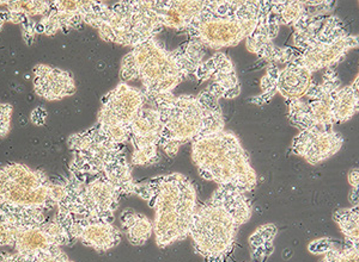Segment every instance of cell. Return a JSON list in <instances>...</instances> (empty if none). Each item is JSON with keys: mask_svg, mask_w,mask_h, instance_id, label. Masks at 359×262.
Segmentation results:
<instances>
[{"mask_svg": "<svg viewBox=\"0 0 359 262\" xmlns=\"http://www.w3.org/2000/svg\"><path fill=\"white\" fill-rule=\"evenodd\" d=\"M55 218L65 226L74 242L81 241L84 246L96 250L97 253H106L113 249L123 240L121 230L111 222L77 221L57 214Z\"/></svg>", "mask_w": 359, "mask_h": 262, "instance_id": "obj_17", "label": "cell"}, {"mask_svg": "<svg viewBox=\"0 0 359 262\" xmlns=\"http://www.w3.org/2000/svg\"><path fill=\"white\" fill-rule=\"evenodd\" d=\"M0 262H21V256L17 253H15V254L1 253L0 254Z\"/></svg>", "mask_w": 359, "mask_h": 262, "instance_id": "obj_38", "label": "cell"}, {"mask_svg": "<svg viewBox=\"0 0 359 262\" xmlns=\"http://www.w3.org/2000/svg\"><path fill=\"white\" fill-rule=\"evenodd\" d=\"M205 57V48L184 42L174 50H168L151 38L132 48L121 60L120 78L123 82L139 80L147 101L172 94L177 86L196 72Z\"/></svg>", "mask_w": 359, "mask_h": 262, "instance_id": "obj_2", "label": "cell"}, {"mask_svg": "<svg viewBox=\"0 0 359 262\" xmlns=\"http://www.w3.org/2000/svg\"><path fill=\"white\" fill-rule=\"evenodd\" d=\"M67 147L72 153L69 174L78 179L103 175L115 160L126 155V145L111 142L96 124L72 133L67 138Z\"/></svg>", "mask_w": 359, "mask_h": 262, "instance_id": "obj_9", "label": "cell"}, {"mask_svg": "<svg viewBox=\"0 0 359 262\" xmlns=\"http://www.w3.org/2000/svg\"><path fill=\"white\" fill-rule=\"evenodd\" d=\"M358 47V36L347 31L346 25L337 16H327L318 36L308 48L298 52L292 62L311 74L331 68L343 61L347 52Z\"/></svg>", "mask_w": 359, "mask_h": 262, "instance_id": "obj_10", "label": "cell"}, {"mask_svg": "<svg viewBox=\"0 0 359 262\" xmlns=\"http://www.w3.org/2000/svg\"><path fill=\"white\" fill-rule=\"evenodd\" d=\"M333 219L341 230L347 245L359 247V208L358 205L339 209L334 211Z\"/></svg>", "mask_w": 359, "mask_h": 262, "instance_id": "obj_27", "label": "cell"}, {"mask_svg": "<svg viewBox=\"0 0 359 262\" xmlns=\"http://www.w3.org/2000/svg\"><path fill=\"white\" fill-rule=\"evenodd\" d=\"M22 37L25 41L27 45H30L33 43L35 37H36V22L30 17H25V20L21 23Z\"/></svg>", "mask_w": 359, "mask_h": 262, "instance_id": "obj_34", "label": "cell"}, {"mask_svg": "<svg viewBox=\"0 0 359 262\" xmlns=\"http://www.w3.org/2000/svg\"><path fill=\"white\" fill-rule=\"evenodd\" d=\"M33 86L36 96L48 101H62L77 92L74 75L69 71L45 64L34 67Z\"/></svg>", "mask_w": 359, "mask_h": 262, "instance_id": "obj_18", "label": "cell"}, {"mask_svg": "<svg viewBox=\"0 0 359 262\" xmlns=\"http://www.w3.org/2000/svg\"><path fill=\"white\" fill-rule=\"evenodd\" d=\"M13 106L8 103H0V138H5L11 131Z\"/></svg>", "mask_w": 359, "mask_h": 262, "instance_id": "obj_33", "label": "cell"}, {"mask_svg": "<svg viewBox=\"0 0 359 262\" xmlns=\"http://www.w3.org/2000/svg\"><path fill=\"white\" fill-rule=\"evenodd\" d=\"M47 214L37 216H22V214H8L0 211V247H13L17 231L25 223L36 219H47Z\"/></svg>", "mask_w": 359, "mask_h": 262, "instance_id": "obj_26", "label": "cell"}, {"mask_svg": "<svg viewBox=\"0 0 359 262\" xmlns=\"http://www.w3.org/2000/svg\"><path fill=\"white\" fill-rule=\"evenodd\" d=\"M147 101L142 89L121 82L102 98L96 125L111 142L126 145L130 125Z\"/></svg>", "mask_w": 359, "mask_h": 262, "instance_id": "obj_12", "label": "cell"}, {"mask_svg": "<svg viewBox=\"0 0 359 262\" xmlns=\"http://www.w3.org/2000/svg\"><path fill=\"white\" fill-rule=\"evenodd\" d=\"M279 29L280 25L271 13V0H264L262 15L253 33L245 38V47L262 60H267L269 54L276 48L274 40L277 38Z\"/></svg>", "mask_w": 359, "mask_h": 262, "instance_id": "obj_21", "label": "cell"}, {"mask_svg": "<svg viewBox=\"0 0 359 262\" xmlns=\"http://www.w3.org/2000/svg\"><path fill=\"white\" fill-rule=\"evenodd\" d=\"M359 249L346 242L337 243L320 262H359Z\"/></svg>", "mask_w": 359, "mask_h": 262, "instance_id": "obj_31", "label": "cell"}, {"mask_svg": "<svg viewBox=\"0 0 359 262\" xmlns=\"http://www.w3.org/2000/svg\"><path fill=\"white\" fill-rule=\"evenodd\" d=\"M252 218V204L241 191L218 186L206 202L198 203L189 229L193 248L205 262H229L238 229Z\"/></svg>", "mask_w": 359, "mask_h": 262, "instance_id": "obj_1", "label": "cell"}, {"mask_svg": "<svg viewBox=\"0 0 359 262\" xmlns=\"http://www.w3.org/2000/svg\"><path fill=\"white\" fill-rule=\"evenodd\" d=\"M135 194L155 210L154 234L158 248L163 249L189 236L198 197L186 175L164 174L135 182Z\"/></svg>", "mask_w": 359, "mask_h": 262, "instance_id": "obj_4", "label": "cell"}, {"mask_svg": "<svg viewBox=\"0 0 359 262\" xmlns=\"http://www.w3.org/2000/svg\"><path fill=\"white\" fill-rule=\"evenodd\" d=\"M120 221L123 231L132 246H143L154 234V223L151 219L133 210L123 211Z\"/></svg>", "mask_w": 359, "mask_h": 262, "instance_id": "obj_24", "label": "cell"}, {"mask_svg": "<svg viewBox=\"0 0 359 262\" xmlns=\"http://www.w3.org/2000/svg\"><path fill=\"white\" fill-rule=\"evenodd\" d=\"M345 138L334 128L301 130L294 136L291 153L302 157L311 165L326 161L343 148Z\"/></svg>", "mask_w": 359, "mask_h": 262, "instance_id": "obj_15", "label": "cell"}, {"mask_svg": "<svg viewBox=\"0 0 359 262\" xmlns=\"http://www.w3.org/2000/svg\"><path fill=\"white\" fill-rule=\"evenodd\" d=\"M47 219H36L25 223L17 231L13 248L16 249L17 254L30 255L46 252L59 247L54 243L52 238L46 231L45 223Z\"/></svg>", "mask_w": 359, "mask_h": 262, "instance_id": "obj_22", "label": "cell"}, {"mask_svg": "<svg viewBox=\"0 0 359 262\" xmlns=\"http://www.w3.org/2000/svg\"><path fill=\"white\" fill-rule=\"evenodd\" d=\"M277 226L273 224H265L254 231L249 238V243L253 248V252L257 258L269 256L273 250V240L277 236Z\"/></svg>", "mask_w": 359, "mask_h": 262, "instance_id": "obj_28", "label": "cell"}, {"mask_svg": "<svg viewBox=\"0 0 359 262\" xmlns=\"http://www.w3.org/2000/svg\"><path fill=\"white\" fill-rule=\"evenodd\" d=\"M82 1L59 0L50 1V8L36 23V33L53 36L57 33L67 34L83 25Z\"/></svg>", "mask_w": 359, "mask_h": 262, "instance_id": "obj_19", "label": "cell"}, {"mask_svg": "<svg viewBox=\"0 0 359 262\" xmlns=\"http://www.w3.org/2000/svg\"><path fill=\"white\" fill-rule=\"evenodd\" d=\"M279 66L274 65V64H269L267 67V72H266L265 77L262 79V93L257 98H252L250 103H254L257 105H264L269 103L272 98L276 96L277 93V82L278 77H279Z\"/></svg>", "mask_w": 359, "mask_h": 262, "instance_id": "obj_29", "label": "cell"}, {"mask_svg": "<svg viewBox=\"0 0 359 262\" xmlns=\"http://www.w3.org/2000/svg\"><path fill=\"white\" fill-rule=\"evenodd\" d=\"M350 203H351L352 206L358 205V187H355V189H352L351 194H350Z\"/></svg>", "mask_w": 359, "mask_h": 262, "instance_id": "obj_40", "label": "cell"}, {"mask_svg": "<svg viewBox=\"0 0 359 262\" xmlns=\"http://www.w3.org/2000/svg\"><path fill=\"white\" fill-rule=\"evenodd\" d=\"M359 78L355 77L350 85L340 89L335 92L333 98L332 112L334 118L335 124L350 121L355 113L358 112L359 108Z\"/></svg>", "mask_w": 359, "mask_h": 262, "instance_id": "obj_25", "label": "cell"}, {"mask_svg": "<svg viewBox=\"0 0 359 262\" xmlns=\"http://www.w3.org/2000/svg\"><path fill=\"white\" fill-rule=\"evenodd\" d=\"M0 5H5L8 8V11L13 13H22L25 16L33 18L35 16H45L50 8V1H37V0H30V1H0Z\"/></svg>", "mask_w": 359, "mask_h": 262, "instance_id": "obj_30", "label": "cell"}, {"mask_svg": "<svg viewBox=\"0 0 359 262\" xmlns=\"http://www.w3.org/2000/svg\"><path fill=\"white\" fill-rule=\"evenodd\" d=\"M340 87L341 81L338 73L333 67L327 68L321 82L316 84L313 81L304 96L306 101H303L302 98L286 101L287 119L299 131L313 128H334L332 106L335 92Z\"/></svg>", "mask_w": 359, "mask_h": 262, "instance_id": "obj_11", "label": "cell"}, {"mask_svg": "<svg viewBox=\"0 0 359 262\" xmlns=\"http://www.w3.org/2000/svg\"><path fill=\"white\" fill-rule=\"evenodd\" d=\"M21 262H74L62 252V247L39 252L35 254L21 255Z\"/></svg>", "mask_w": 359, "mask_h": 262, "instance_id": "obj_32", "label": "cell"}, {"mask_svg": "<svg viewBox=\"0 0 359 262\" xmlns=\"http://www.w3.org/2000/svg\"><path fill=\"white\" fill-rule=\"evenodd\" d=\"M62 182L65 194L57 203V216L113 223L123 196L106 177L78 179L69 174V177H62Z\"/></svg>", "mask_w": 359, "mask_h": 262, "instance_id": "obj_7", "label": "cell"}, {"mask_svg": "<svg viewBox=\"0 0 359 262\" xmlns=\"http://www.w3.org/2000/svg\"><path fill=\"white\" fill-rule=\"evenodd\" d=\"M151 103L162 123L159 150L168 157H175L180 148L189 142L224 130L219 101L208 89L198 96L168 94Z\"/></svg>", "mask_w": 359, "mask_h": 262, "instance_id": "obj_3", "label": "cell"}, {"mask_svg": "<svg viewBox=\"0 0 359 262\" xmlns=\"http://www.w3.org/2000/svg\"><path fill=\"white\" fill-rule=\"evenodd\" d=\"M52 184L53 180L39 189H27L10 180L0 168V211L22 216L48 214L57 208Z\"/></svg>", "mask_w": 359, "mask_h": 262, "instance_id": "obj_13", "label": "cell"}, {"mask_svg": "<svg viewBox=\"0 0 359 262\" xmlns=\"http://www.w3.org/2000/svg\"><path fill=\"white\" fill-rule=\"evenodd\" d=\"M46 117H47V113H46L43 108H36L32 112V122L34 124L43 125L46 123Z\"/></svg>", "mask_w": 359, "mask_h": 262, "instance_id": "obj_36", "label": "cell"}, {"mask_svg": "<svg viewBox=\"0 0 359 262\" xmlns=\"http://www.w3.org/2000/svg\"><path fill=\"white\" fill-rule=\"evenodd\" d=\"M337 243L332 238H318L309 245V252L313 254H326Z\"/></svg>", "mask_w": 359, "mask_h": 262, "instance_id": "obj_35", "label": "cell"}, {"mask_svg": "<svg viewBox=\"0 0 359 262\" xmlns=\"http://www.w3.org/2000/svg\"><path fill=\"white\" fill-rule=\"evenodd\" d=\"M264 8V0L205 1L201 13L184 33L203 48L235 47L250 36Z\"/></svg>", "mask_w": 359, "mask_h": 262, "instance_id": "obj_6", "label": "cell"}, {"mask_svg": "<svg viewBox=\"0 0 359 262\" xmlns=\"http://www.w3.org/2000/svg\"><path fill=\"white\" fill-rule=\"evenodd\" d=\"M152 8V1H118L108 6L102 22L96 29L108 43L138 47L155 38L163 30Z\"/></svg>", "mask_w": 359, "mask_h": 262, "instance_id": "obj_8", "label": "cell"}, {"mask_svg": "<svg viewBox=\"0 0 359 262\" xmlns=\"http://www.w3.org/2000/svg\"><path fill=\"white\" fill-rule=\"evenodd\" d=\"M311 84L313 74L297 64L290 62L279 72L277 93L285 101H296L306 96Z\"/></svg>", "mask_w": 359, "mask_h": 262, "instance_id": "obj_23", "label": "cell"}, {"mask_svg": "<svg viewBox=\"0 0 359 262\" xmlns=\"http://www.w3.org/2000/svg\"><path fill=\"white\" fill-rule=\"evenodd\" d=\"M205 1L203 0H154L152 8L158 17L161 24L163 28H172L179 31H186L188 27L192 24L193 20L201 13L204 8Z\"/></svg>", "mask_w": 359, "mask_h": 262, "instance_id": "obj_20", "label": "cell"}, {"mask_svg": "<svg viewBox=\"0 0 359 262\" xmlns=\"http://www.w3.org/2000/svg\"><path fill=\"white\" fill-rule=\"evenodd\" d=\"M192 160L205 180L245 194L257 187V172L241 142L231 131L221 130L192 142Z\"/></svg>", "mask_w": 359, "mask_h": 262, "instance_id": "obj_5", "label": "cell"}, {"mask_svg": "<svg viewBox=\"0 0 359 262\" xmlns=\"http://www.w3.org/2000/svg\"><path fill=\"white\" fill-rule=\"evenodd\" d=\"M8 20H10V13L8 10L0 11V30L4 28V25L8 23Z\"/></svg>", "mask_w": 359, "mask_h": 262, "instance_id": "obj_39", "label": "cell"}, {"mask_svg": "<svg viewBox=\"0 0 359 262\" xmlns=\"http://www.w3.org/2000/svg\"><path fill=\"white\" fill-rule=\"evenodd\" d=\"M193 75L199 81L212 79L208 91L218 101L235 99L241 94V82L236 68L224 52H216L208 60L203 61Z\"/></svg>", "mask_w": 359, "mask_h": 262, "instance_id": "obj_16", "label": "cell"}, {"mask_svg": "<svg viewBox=\"0 0 359 262\" xmlns=\"http://www.w3.org/2000/svg\"><path fill=\"white\" fill-rule=\"evenodd\" d=\"M162 123L155 108H143L130 125V142L133 147L131 166H152L161 160L159 141Z\"/></svg>", "mask_w": 359, "mask_h": 262, "instance_id": "obj_14", "label": "cell"}, {"mask_svg": "<svg viewBox=\"0 0 359 262\" xmlns=\"http://www.w3.org/2000/svg\"><path fill=\"white\" fill-rule=\"evenodd\" d=\"M348 182L352 186V189L358 187L359 185V172L358 168H353L351 172L348 173Z\"/></svg>", "mask_w": 359, "mask_h": 262, "instance_id": "obj_37", "label": "cell"}]
</instances>
